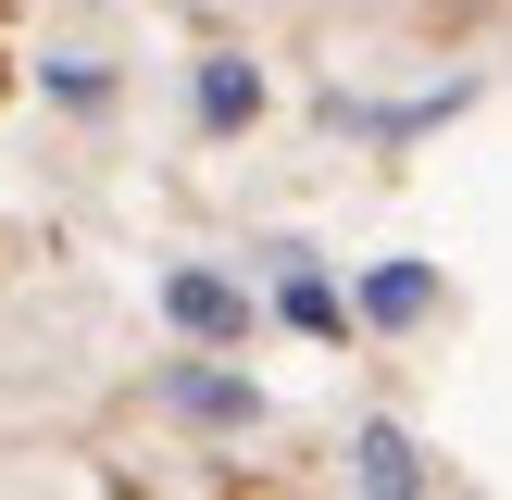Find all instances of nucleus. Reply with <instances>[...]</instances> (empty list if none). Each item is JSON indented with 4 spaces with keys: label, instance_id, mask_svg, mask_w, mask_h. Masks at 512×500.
Instances as JSON below:
<instances>
[{
    "label": "nucleus",
    "instance_id": "f257e3e1",
    "mask_svg": "<svg viewBox=\"0 0 512 500\" xmlns=\"http://www.w3.org/2000/svg\"><path fill=\"white\" fill-rule=\"evenodd\" d=\"M175 313H188L200 338H238V325H250V300H238V288H213V275H175Z\"/></svg>",
    "mask_w": 512,
    "mask_h": 500
},
{
    "label": "nucleus",
    "instance_id": "f03ea898",
    "mask_svg": "<svg viewBox=\"0 0 512 500\" xmlns=\"http://www.w3.org/2000/svg\"><path fill=\"white\" fill-rule=\"evenodd\" d=\"M250 100H263V75H250V63H200V113H213V125H238Z\"/></svg>",
    "mask_w": 512,
    "mask_h": 500
},
{
    "label": "nucleus",
    "instance_id": "7ed1b4c3",
    "mask_svg": "<svg viewBox=\"0 0 512 500\" xmlns=\"http://www.w3.org/2000/svg\"><path fill=\"white\" fill-rule=\"evenodd\" d=\"M363 488H425V463H413L400 425H375V438H363Z\"/></svg>",
    "mask_w": 512,
    "mask_h": 500
},
{
    "label": "nucleus",
    "instance_id": "20e7f679",
    "mask_svg": "<svg viewBox=\"0 0 512 500\" xmlns=\"http://www.w3.org/2000/svg\"><path fill=\"white\" fill-rule=\"evenodd\" d=\"M175 413H213V425H238V413H250V388H238V375H175Z\"/></svg>",
    "mask_w": 512,
    "mask_h": 500
},
{
    "label": "nucleus",
    "instance_id": "39448f33",
    "mask_svg": "<svg viewBox=\"0 0 512 500\" xmlns=\"http://www.w3.org/2000/svg\"><path fill=\"white\" fill-rule=\"evenodd\" d=\"M425 300H438V275H413V263H400V275H375V313H388V325H413Z\"/></svg>",
    "mask_w": 512,
    "mask_h": 500
}]
</instances>
